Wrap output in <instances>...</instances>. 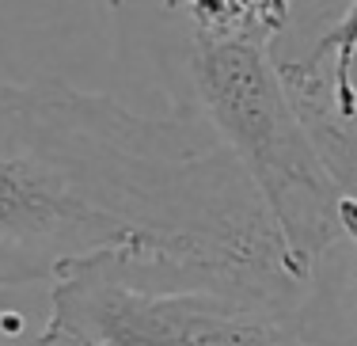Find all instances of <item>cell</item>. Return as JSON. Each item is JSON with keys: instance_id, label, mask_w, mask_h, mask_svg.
Segmentation results:
<instances>
[{"instance_id": "cell-1", "label": "cell", "mask_w": 357, "mask_h": 346, "mask_svg": "<svg viewBox=\"0 0 357 346\" xmlns=\"http://www.w3.org/2000/svg\"><path fill=\"white\" fill-rule=\"evenodd\" d=\"M91 259L266 305L304 289L202 111L141 114L61 80H0V293Z\"/></svg>"}, {"instance_id": "cell-2", "label": "cell", "mask_w": 357, "mask_h": 346, "mask_svg": "<svg viewBox=\"0 0 357 346\" xmlns=\"http://www.w3.org/2000/svg\"><path fill=\"white\" fill-rule=\"evenodd\" d=\"M190 73L202 118L259 194L289 274L308 285L327 248L342 236L338 202L346 190L289 96L274 46L194 38Z\"/></svg>"}, {"instance_id": "cell-3", "label": "cell", "mask_w": 357, "mask_h": 346, "mask_svg": "<svg viewBox=\"0 0 357 346\" xmlns=\"http://www.w3.org/2000/svg\"><path fill=\"white\" fill-rule=\"evenodd\" d=\"M282 305L213 285L137 282L118 259L76 263L50 282L42 346H323Z\"/></svg>"}, {"instance_id": "cell-4", "label": "cell", "mask_w": 357, "mask_h": 346, "mask_svg": "<svg viewBox=\"0 0 357 346\" xmlns=\"http://www.w3.org/2000/svg\"><path fill=\"white\" fill-rule=\"evenodd\" d=\"M293 96L301 91H331V111L346 122H357V0H346L338 20L319 35V42L293 65H278Z\"/></svg>"}, {"instance_id": "cell-5", "label": "cell", "mask_w": 357, "mask_h": 346, "mask_svg": "<svg viewBox=\"0 0 357 346\" xmlns=\"http://www.w3.org/2000/svg\"><path fill=\"white\" fill-rule=\"evenodd\" d=\"M186 15L194 38L202 42H266L282 38L293 0H164Z\"/></svg>"}, {"instance_id": "cell-6", "label": "cell", "mask_w": 357, "mask_h": 346, "mask_svg": "<svg viewBox=\"0 0 357 346\" xmlns=\"http://www.w3.org/2000/svg\"><path fill=\"white\" fill-rule=\"evenodd\" d=\"M296 111L304 114L312 137H316L323 160L331 164L335 179L342 183L346 194H357V122H346L331 111L327 96H304L293 99Z\"/></svg>"}, {"instance_id": "cell-7", "label": "cell", "mask_w": 357, "mask_h": 346, "mask_svg": "<svg viewBox=\"0 0 357 346\" xmlns=\"http://www.w3.org/2000/svg\"><path fill=\"white\" fill-rule=\"evenodd\" d=\"M346 0H293V27L304 35H319L338 20Z\"/></svg>"}, {"instance_id": "cell-8", "label": "cell", "mask_w": 357, "mask_h": 346, "mask_svg": "<svg viewBox=\"0 0 357 346\" xmlns=\"http://www.w3.org/2000/svg\"><path fill=\"white\" fill-rule=\"evenodd\" d=\"M338 229L357 248V194H342V202H338Z\"/></svg>"}]
</instances>
